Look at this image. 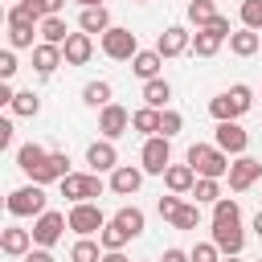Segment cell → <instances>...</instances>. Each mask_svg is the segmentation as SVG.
<instances>
[{"mask_svg":"<svg viewBox=\"0 0 262 262\" xmlns=\"http://www.w3.org/2000/svg\"><path fill=\"white\" fill-rule=\"evenodd\" d=\"M184 160L196 168V176H213V180L229 176V156H225L217 143H192Z\"/></svg>","mask_w":262,"mask_h":262,"instance_id":"cell-1","label":"cell"},{"mask_svg":"<svg viewBox=\"0 0 262 262\" xmlns=\"http://www.w3.org/2000/svg\"><path fill=\"white\" fill-rule=\"evenodd\" d=\"M250 102H254V90L250 86H229L225 94H217L213 102H209V115L217 119V123H225V119H242L246 111H250Z\"/></svg>","mask_w":262,"mask_h":262,"instance_id":"cell-2","label":"cell"},{"mask_svg":"<svg viewBox=\"0 0 262 262\" xmlns=\"http://www.w3.org/2000/svg\"><path fill=\"white\" fill-rule=\"evenodd\" d=\"M70 229V217L66 213H57V209H45L41 217H33V246H57L61 242V233Z\"/></svg>","mask_w":262,"mask_h":262,"instance_id":"cell-3","label":"cell"},{"mask_svg":"<svg viewBox=\"0 0 262 262\" xmlns=\"http://www.w3.org/2000/svg\"><path fill=\"white\" fill-rule=\"evenodd\" d=\"M61 184V196L66 201H94V196H102V180H98V172H70L66 180H57Z\"/></svg>","mask_w":262,"mask_h":262,"instance_id":"cell-4","label":"cell"},{"mask_svg":"<svg viewBox=\"0 0 262 262\" xmlns=\"http://www.w3.org/2000/svg\"><path fill=\"white\" fill-rule=\"evenodd\" d=\"M8 213H12V217H41V213H45V192H41V184L33 180V184H25V188H12V192H8Z\"/></svg>","mask_w":262,"mask_h":262,"instance_id":"cell-5","label":"cell"},{"mask_svg":"<svg viewBox=\"0 0 262 262\" xmlns=\"http://www.w3.org/2000/svg\"><path fill=\"white\" fill-rule=\"evenodd\" d=\"M102 53H106L111 61H131V57L139 53V41H135V33H131V29L111 25V29L102 33Z\"/></svg>","mask_w":262,"mask_h":262,"instance_id":"cell-6","label":"cell"},{"mask_svg":"<svg viewBox=\"0 0 262 262\" xmlns=\"http://www.w3.org/2000/svg\"><path fill=\"white\" fill-rule=\"evenodd\" d=\"M139 164H143V172L164 176V172H168V164H172L168 135H147V139H143V151H139Z\"/></svg>","mask_w":262,"mask_h":262,"instance_id":"cell-7","label":"cell"},{"mask_svg":"<svg viewBox=\"0 0 262 262\" xmlns=\"http://www.w3.org/2000/svg\"><path fill=\"white\" fill-rule=\"evenodd\" d=\"M70 229L78 233V237H90V233H102V225H106V217H102V209L98 205H90V201H78V205H70Z\"/></svg>","mask_w":262,"mask_h":262,"instance_id":"cell-8","label":"cell"},{"mask_svg":"<svg viewBox=\"0 0 262 262\" xmlns=\"http://www.w3.org/2000/svg\"><path fill=\"white\" fill-rule=\"evenodd\" d=\"M213 143H217L225 156H246V147H250V135L237 127V119H225V123H217V131H213Z\"/></svg>","mask_w":262,"mask_h":262,"instance_id":"cell-9","label":"cell"},{"mask_svg":"<svg viewBox=\"0 0 262 262\" xmlns=\"http://www.w3.org/2000/svg\"><path fill=\"white\" fill-rule=\"evenodd\" d=\"M127 127H131V111H123L119 102H106L102 115H98V131H102V139H119V135H127Z\"/></svg>","mask_w":262,"mask_h":262,"instance_id":"cell-10","label":"cell"},{"mask_svg":"<svg viewBox=\"0 0 262 262\" xmlns=\"http://www.w3.org/2000/svg\"><path fill=\"white\" fill-rule=\"evenodd\" d=\"M86 164H90V172H115V168H119L115 139H94V143L86 147Z\"/></svg>","mask_w":262,"mask_h":262,"instance_id":"cell-11","label":"cell"},{"mask_svg":"<svg viewBox=\"0 0 262 262\" xmlns=\"http://www.w3.org/2000/svg\"><path fill=\"white\" fill-rule=\"evenodd\" d=\"M258 176H262V164H258L254 156H237V160L229 164V188H233V192H246Z\"/></svg>","mask_w":262,"mask_h":262,"instance_id":"cell-12","label":"cell"},{"mask_svg":"<svg viewBox=\"0 0 262 262\" xmlns=\"http://www.w3.org/2000/svg\"><path fill=\"white\" fill-rule=\"evenodd\" d=\"M213 242L221 254H242V246H246L242 221H213Z\"/></svg>","mask_w":262,"mask_h":262,"instance_id":"cell-13","label":"cell"},{"mask_svg":"<svg viewBox=\"0 0 262 262\" xmlns=\"http://www.w3.org/2000/svg\"><path fill=\"white\" fill-rule=\"evenodd\" d=\"M188 45H192V33H188L184 25H168V29L160 33V41H156L160 57H176V53H184Z\"/></svg>","mask_w":262,"mask_h":262,"instance_id":"cell-14","label":"cell"},{"mask_svg":"<svg viewBox=\"0 0 262 262\" xmlns=\"http://www.w3.org/2000/svg\"><path fill=\"white\" fill-rule=\"evenodd\" d=\"M0 250H4L8 258H25V254L33 250V229H20V225H8V229L0 233Z\"/></svg>","mask_w":262,"mask_h":262,"instance_id":"cell-15","label":"cell"},{"mask_svg":"<svg viewBox=\"0 0 262 262\" xmlns=\"http://www.w3.org/2000/svg\"><path fill=\"white\" fill-rule=\"evenodd\" d=\"M66 61V53H61V45H49V41H41V45H33V70L41 74V78H49L57 66Z\"/></svg>","mask_w":262,"mask_h":262,"instance_id":"cell-16","label":"cell"},{"mask_svg":"<svg viewBox=\"0 0 262 262\" xmlns=\"http://www.w3.org/2000/svg\"><path fill=\"white\" fill-rule=\"evenodd\" d=\"M164 184H168V192L184 196V192H192V184H196V168H192V164H168Z\"/></svg>","mask_w":262,"mask_h":262,"instance_id":"cell-17","label":"cell"},{"mask_svg":"<svg viewBox=\"0 0 262 262\" xmlns=\"http://www.w3.org/2000/svg\"><path fill=\"white\" fill-rule=\"evenodd\" d=\"M139 184H143V168L119 164V168L111 172V192H119V196H131V192H139Z\"/></svg>","mask_w":262,"mask_h":262,"instance_id":"cell-18","label":"cell"},{"mask_svg":"<svg viewBox=\"0 0 262 262\" xmlns=\"http://www.w3.org/2000/svg\"><path fill=\"white\" fill-rule=\"evenodd\" d=\"M61 53H66V66H86V61H90V53H94L90 33H70V41L61 45Z\"/></svg>","mask_w":262,"mask_h":262,"instance_id":"cell-19","label":"cell"},{"mask_svg":"<svg viewBox=\"0 0 262 262\" xmlns=\"http://www.w3.org/2000/svg\"><path fill=\"white\" fill-rule=\"evenodd\" d=\"M66 176H70V156H66V151H49V160L37 168L33 180H37V184H49V180H66Z\"/></svg>","mask_w":262,"mask_h":262,"instance_id":"cell-20","label":"cell"},{"mask_svg":"<svg viewBox=\"0 0 262 262\" xmlns=\"http://www.w3.org/2000/svg\"><path fill=\"white\" fill-rule=\"evenodd\" d=\"M229 49L237 57H254L262 49V33L258 29H237V33H229Z\"/></svg>","mask_w":262,"mask_h":262,"instance_id":"cell-21","label":"cell"},{"mask_svg":"<svg viewBox=\"0 0 262 262\" xmlns=\"http://www.w3.org/2000/svg\"><path fill=\"white\" fill-rule=\"evenodd\" d=\"M160 66H164L160 49H139V53L131 57V70H135V78H143V82H151V78L160 74Z\"/></svg>","mask_w":262,"mask_h":262,"instance_id":"cell-22","label":"cell"},{"mask_svg":"<svg viewBox=\"0 0 262 262\" xmlns=\"http://www.w3.org/2000/svg\"><path fill=\"white\" fill-rule=\"evenodd\" d=\"M49 160V151L41 147V143H25V147H16V168L25 172V176H37V168Z\"/></svg>","mask_w":262,"mask_h":262,"instance_id":"cell-23","label":"cell"},{"mask_svg":"<svg viewBox=\"0 0 262 262\" xmlns=\"http://www.w3.org/2000/svg\"><path fill=\"white\" fill-rule=\"evenodd\" d=\"M78 25H82V33H106V29H111V12H106L102 4H94V8H82Z\"/></svg>","mask_w":262,"mask_h":262,"instance_id":"cell-24","label":"cell"},{"mask_svg":"<svg viewBox=\"0 0 262 262\" xmlns=\"http://www.w3.org/2000/svg\"><path fill=\"white\" fill-rule=\"evenodd\" d=\"M160 115H164V111H156V106L143 102V106L131 115V127H135L139 135H160Z\"/></svg>","mask_w":262,"mask_h":262,"instance_id":"cell-25","label":"cell"},{"mask_svg":"<svg viewBox=\"0 0 262 262\" xmlns=\"http://www.w3.org/2000/svg\"><path fill=\"white\" fill-rule=\"evenodd\" d=\"M172 98V86L164 82V78H151V82H143V102L147 106H156V111H164V102Z\"/></svg>","mask_w":262,"mask_h":262,"instance_id":"cell-26","label":"cell"},{"mask_svg":"<svg viewBox=\"0 0 262 262\" xmlns=\"http://www.w3.org/2000/svg\"><path fill=\"white\" fill-rule=\"evenodd\" d=\"M98 242H102V250H123V246L131 242V233H127V229H123V225H119V221L111 217V221L102 225V233H98Z\"/></svg>","mask_w":262,"mask_h":262,"instance_id":"cell-27","label":"cell"},{"mask_svg":"<svg viewBox=\"0 0 262 262\" xmlns=\"http://www.w3.org/2000/svg\"><path fill=\"white\" fill-rule=\"evenodd\" d=\"M102 242H90V237H78L74 250H70V262H102Z\"/></svg>","mask_w":262,"mask_h":262,"instance_id":"cell-28","label":"cell"},{"mask_svg":"<svg viewBox=\"0 0 262 262\" xmlns=\"http://www.w3.org/2000/svg\"><path fill=\"white\" fill-rule=\"evenodd\" d=\"M41 41H49V45H66V41H70L66 20H61V16H45V20H41Z\"/></svg>","mask_w":262,"mask_h":262,"instance_id":"cell-29","label":"cell"},{"mask_svg":"<svg viewBox=\"0 0 262 262\" xmlns=\"http://www.w3.org/2000/svg\"><path fill=\"white\" fill-rule=\"evenodd\" d=\"M221 41H225V37H217L213 29H196V37H192V53H196V57H213V53L221 49Z\"/></svg>","mask_w":262,"mask_h":262,"instance_id":"cell-30","label":"cell"},{"mask_svg":"<svg viewBox=\"0 0 262 262\" xmlns=\"http://www.w3.org/2000/svg\"><path fill=\"white\" fill-rule=\"evenodd\" d=\"M192 196H196V205H217V201H221V184H217L213 176H196Z\"/></svg>","mask_w":262,"mask_h":262,"instance_id":"cell-31","label":"cell"},{"mask_svg":"<svg viewBox=\"0 0 262 262\" xmlns=\"http://www.w3.org/2000/svg\"><path fill=\"white\" fill-rule=\"evenodd\" d=\"M82 102L86 106H106L111 102V82H102V78L98 82H86L82 86Z\"/></svg>","mask_w":262,"mask_h":262,"instance_id":"cell-32","label":"cell"},{"mask_svg":"<svg viewBox=\"0 0 262 262\" xmlns=\"http://www.w3.org/2000/svg\"><path fill=\"white\" fill-rule=\"evenodd\" d=\"M115 221H119L131 237H139V233H143V209H135V205H123V209L115 213Z\"/></svg>","mask_w":262,"mask_h":262,"instance_id":"cell-33","label":"cell"},{"mask_svg":"<svg viewBox=\"0 0 262 262\" xmlns=\"http://www.w3.org/2000/svg\"><path fill=\"white\" fill-rule=\"evenodd\" d=\"M217 16H221V12L213 8V0H192V4H188V20H192L196 29H205V25L217 20Z\"/></svg>","mask_w":262,"mask_h":262,"instance_id":"cell-34","label":"cell"},{"mask_svg":"<svg viewBox=\"0 0 262 262\" xmlns=\"http://www.w3.org/2000/svg\"><path fill=\"white\" fill-rule=\"evenodd\" d=\"M41 111V98L33 94V90H16V98H12V115H25V119H33Z\"/></svg>","mask_w":262,"mask_h":262,"instance_id":"cell-35","label":"cell"},{"mask_svg":"<svg viewBox=\"0 0 262 262\" xmlns=\"http://www.w3.org/2000/svg\"><path fill=\"white\" fill-rule=\"evenodd\" d=\"M8 45L12 49H33V25H12L8 20Z\"/></svg>","mask_w":262,"mask_h":262,"instance_id":"cell-36","label":"cell"},{"mask_svg":"<svg viewBox=\"0 0 262 262\" xmlns=\"http://www.w3.org/2000/svg\"><path fill=\"white\" fill-rule=\"evenodd\" d=\"M172 225H176V229H196V225H201V209H196V205H180L176 217H172Z\"/></svg>","mask_w":262,"mask_h":262,"instance_id":"cell-37","label":"cell"},{"mask_svg":"<svg viewBox=\"0 0 262 262\" xmlns=\"http://www.w3.org/2000/svg\"><path fill=\"white\" fill-rule=\"evenodd\" d=\"M242 25L262 33V0H242Z\"/></svg>","mask_w":262,"mask_h":262,"instance_id":"cell-38","label":"cell"},{"mask_svg":"<svg viewBox=\"0 0 262 262\" xmlns=\"http://www.w3.org/2000/svg\"><path fill=\"white\" fill-rule=\"evenodd\" d=\"M213 221H242V209H237V201H233V196H229V201L221 196V201L213 205Z\"/></svg>","mask_w":262,"mask_h":262,"instance_id":"cell-39","label":"cell"},{"mask_svg":"<svg viewBox=\"0 0 262 262\" xmlns=\"http://www.w3.org/2000/svg\"><path fill=\"white\" fill-rule=\"evenodd\" d=\"M188 254H192V262H221V250H217V242H196Z\"/></svg>","mask_w":262,"mask_h":262,"instance_id":"cell-40","label":"cell"},{"mask_svg":"<svg viewBox=\"0 0 262 262\" xmlns=\"http://www.w3.org/2000/svg\"><path fill=\"white\" fill-rule=\"evenodd\" d=\"M180 127H184V119H180L176 111H164V115H160V135H168V139H172Z\"/></svg>","mask_w":262,"mask_h":262,"instance_id":"cell-41","label":"cell"},{"mask_svg":"<svg viewBox=\"0 0 262 262\" xmlns=\"http://www.w3.org/2000/svg\"><path fill=\"white\" fill-rule=\"evenodd\" d=\"M12 74H16V53H12V49H4V53H0V78H4V82H12Z\"/></svg>","mask_w":262,"mask_h":262,"instance_id":"cell-42","label":"cell"},{"mask_svg":"<svg viewBox=\"0 0 262 262\" xmlns=\"http://www.w3.org/2000/svg\"><path fill=\"white\" fill-rule=\"evenodd\" d=\"M156 209H160V217H164V221H172V217H176V209H180L176 192H172V196H160V201H156Z\"/></svg>","mask_w":262,"mask_h":262,"instance_id":"cell-43","label":"cell"},{"mask_svg":"<svg viewBox=\"0 0 262 262\" xmlns=\"http://www.w3.org/2000/svg\"><path fill=\"white\" fill-rule=\"evenodd\" d=\"M37 8H41V16H61L66 0H37Z\"/></svg>","mask_w":262,"mask_h":262,"instance_id":"cell-44","label":"cell"},{"mask_svg":"<svg viewBox=\"0 0 262 262\" xmlns=\"http://www.w3.org/2000/svg\"><path fill=\"white\" fill-rule=\"evenodd\" d=\"M25 262H53V254H49L45 246H37V250H29V254H25Z\"/></svg>","mask_w":262,"mask_h":262,"instance_id":"cell-45","label":"cell"},{"mask_svg":"<svg viewBox=\"0 0 262 262\" xmlns=\"http://www.w3.org/2000/svg\"><path fill=\"white\" fill-rule=\"evenodd\" d=\"M160 262H192V254H184V250H176V246H172V250H164V258H160Z\"/></svg>","mask_w":262,"mask_h":262,"instance_id":"cell-46","label":"cell"},{"mask_svg":"<svg viewBox=\"0 0 262 262\" xmlns=\"http://www.w3.org/2000/svg\"><path fill=\"white\" fill-rule=\"evenodd\" d=\"M205 29H213L217 37H229V20H225V16H217V20H209Z\"/></svg>","mask_w":262,"mask_h":262,"instance_id":"cell-47","label":"cell"},{"mask_svg":"<svg viewBox=\"0 0 262 262\" xmlns=\"http://www.w3.org/2000/svg\"><path fill=\"white\" fill-rule=\"evenodd\" d=\"M0 147H12V123L0 119Z\"/></svg>","mask_w":262,"mask_h":262,"instance_id":"cell-48","label":"cell"},{"mask_svg":"<svg viewBox=\"0 0 262 262\" xmlns=\"http://www.w3.org/2000/svg\"><path fill=\"white\" fill-rule=\"evenodd\" d=\"M102 262H131V258H127L123 250H106V254H102Z\"/></svg>","mask_w":262,"mask_h":262,"instance_id":"cell-49","label":"cell"},{"mask_svg":"<svg viewBox=\"0 0 262 262\" xmlns=\"http://www.w3.org/2000/svg\"><path fill=\"white\" fill-rule=\"evenodd\" d=\"M254 233L262 237V209H258V217H254Z\"/></svg>","mask_w":262,"mask_h":262,"instance_id":"cell-50","label":"cell"},{"mask_svg":"<svg viewBox=\"0 0 262 262\" xmlns=\"http://www.w3.org/2000/svg\"><path fill=\"white\" fill-rule=\"evenodd\" d=\"M78 4H82V8H94V4H102V0H78Z\"/></svg>","mask_w":262,"mask_h":262,"instance_id":"cell-51","label":"cell"},{"mask_svg":"<svg viewBox=\"0 0 262 262\" xmlns=\"http://www.w3.org/2000/svg\"><path fill=\"white\" fill-rule=\"evenodd\" d=\"M221 262H242V258H237V254H225V258H221Z\"/></svg>","mask_w":262,"mask_h":262,"instance_id":"cell-52","label":"cell"},{"mask_svg":"<svg viewBox=\"0 0 262 262\" xmlns=\"http://www.w3.org/2000/svg\"><path fill=\"white\" fill-rule=\"evenodd\" d=\"M258 262H262V258H258Z\"/></svg>","mask_w":262,"mask_h":262,"instance_id":"cell-53","label":"cell"},{"mask_svg":"<svg viewBox=\"0 0 262 262\" xmlns=\"http://www.w3.org/2000/svg\"><path fill=\"white\" fill-rule=\"evenodd\" d=\"M139 4H143V0H139Z\"/></svg>","mask_w":262,"mask_h":262,"instance_id":"cell-54","label":"cell"}]
</instances>
